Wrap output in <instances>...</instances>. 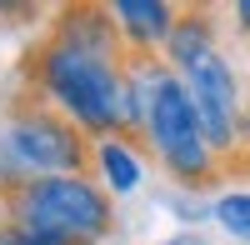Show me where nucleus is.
<instances>
[{"mask_svg":"<svg viewBox=\"0 0 250 245\" xmlns=\"http://www.w3.org/2000/svg\"><path fill=\"white\" fill-rule=\"evenodd\" d=\"M125 60L110 5H60L25 60V95L90 140L125 135Z\"/></svg>","mask_w":250,"mask_h":245,"instance_id":"1","label":"nucleus"},{"mask_svg":"<svg viewBox=\"0 0 250 245\" xmlns=\"http://www.w3.org/2000/svg\"><path fill=\"white\" fill-rule=\"evenodd\" d=\"M140 145L155 155V165L165 170L175 190H210L220 185L225 160L210 150V140L200 130V115L185 95V80L160 60L155 85H150V105H145V125H140Z\"/></svg>","mask_w":250,"mask_h":245,"instance_id":"2","label":"nucleus"},{"mask_svg":"<svg viewBox=\"0 0 250 245\" xmlns=\"http://www.w3.org/2000/svg\"><path fill=\"white\" fill-rule=\"evenodd\" d=\"M90 145L95 140L60 110L30 95L10 100L0 125V195L40 175H90Z\"/></svg>","mask_w":250,"mask_h":245,"instance_id":"3","label":"nucleus"},{"mask_svg":"<svg viewBox=\"0 0 250 245\" xmlns=\"http://www.w3.org/2000/svg\"><path fill=\"white\" fill-rule=\"evenodd\" d=\"M0 220L70 245H105L115 235V200L90 175H40L0 195Z\"/></svg>","mask_w":250,"mask_h":245,"instance_id":"4","label":"nucleus"},{"mask_svg":"<svg viewBox=\"0 0 250 245\" xmlns=\"http://www.w3.org/2000/svg\"><path fill=\"white\" fill-rule=\"evenodd\" d=\"M180 80H185V95H190V105L200 115V130H205V140H210V150L220 160H230L240 150V100H245L235 60L225 50H215V55L195 60Z\"/></svg>","mask_w":250,"mask_h":245,"instance_id":"5","label":"nucleus"},{"mask_svg":"<svg viewBox=\"0 0 250 245\" xmlns=\"http://www.w3.org/2000/svg\"><path fill=\"white\" fill-rule=\"evenodd\" d=\"M180 10L185 5H170V0H115L110 20L120 30L125 55H165V45L180 25Z\"/></svg>","mask_w":250,"mask_h":245,"instance_id":"6","label":"nucleus"},{"mask_svg":"<svg viewBox=\"0 0 250 245\" xmlns=\"http://www.w3.org/2000/svg\"><path fill=\"white\" fill-rule=\"evenodd\" d=\"M145 155L150 150L135 135H105V140L90 145V180L110 200H125V195H135L145 185Z\"/></svg>","mask_w":250,"mask_h":245,"instance_id":"7","label":"nucleus"},{"mask_svg":"<svg viewBox=\"0 0 250 245\" xmlns=\"http://www.w3.org/2000/svg\"><path fill=\"white\" fill-rule=\"evenodd\" d=\"M215 20H220L215 5H185V10H180V25H175V35H170V45H165L160 60H165L175 75H185L195 60L215 55V50H220V30H215Z\"/></svg>","mask_w":250,"mask_h":245,"instance_id":"8","label":"nucleus"},{"mask_svg":"<svg viewBox=\"0 0 250 245\" xmlns=\"http://www.w3.org/2000/svg\"><path fill=\"white\" fill-rule=\"evenodd\" d=\"M210 220H215L235 245H250V190H245V185H225V190L215 195Z\"/></svg>","mask_w":250,"mask_h":245,"instance_id":"9","label":"nucleus"},{"mask_svg":"<svg viewBox=\"0 0 250 245\" xmlns=\"http://www.w3.org/2000/svg\"><path fill=\"white\" fill-rule=\"evenodd\" d=\"M0 245H70V240H60V235H40V230H25V225L0 220Z\"/></svg>","mask_w":250,"mask_h":245,"instance_id":"10","label":"nucleus"},{"mask_svg":"<svg viewBox=\"0 0 250 245\" xmlns=\"http://www.w3.org/2000/svg\"><path fill=\"white\" fill-rule=\"evenodd\" d=\"M225 15H230V20H235V30H240V35L250 40V0H235V5L225 10Z\"/></svg>","mask_w":250,"mask_h":245,"instance_id":"11","label":"nucleus"},{"mask_svg":"<svg viewBox=\"0 0 250 245\" xmlns=\"http://www.w3.org/2000/svg\"><path fill=\"white\" fill-rule=\"evenodd\" d=\"M240 150H250V85H245V100H240Z\"/></svg>","mask_w":250,"mask_h":245,"instance_id":"12","label":"nucleus"},{"mask_svg":"<svg viewBox=\"0 0 250 245\" xmlns=\"http://www.w3.org/2000/svg\"><path fill=\"white\" fill-rule=\"evenodd\" d=\"M160 245H205V235H200V230H185V225H180L175 235H165Z\"/></svg>","mask_w":250,"mask_h":245,"instance_id":"13","label":"nucleus"},{"mask_svg":"<svg viewBox=\"0 0 250 245\" xmlns=\"http://www.w3.org/2000/svg\"><path fill=\"white\" fill-rule=\"evenodd\" d=\"M225 245H235V240H225Z\"/></svg>","mask_w":250,"mask_h":245,"instance_id":"14","label":"nucleus"}]
</instances>
